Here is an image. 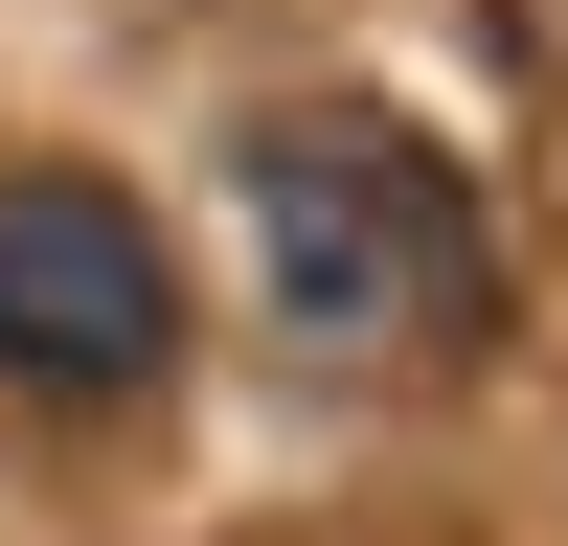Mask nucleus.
I'll return each instance as SVG.
<instances>
[{
	"instance_id": "f03ea898",
	"label": "nucleus",
	"mask_w": 568,
	"mask_h": 546,
	"mask_svg": "<svg viewBox=\"0 0 568 546\" xmlns=\"http://www.w3.org/2000/svg\"><path fill=\"white\" fill-rule=\"evenodd\" d=\"M160 342H182L160 205L91 160H23L0 182V387H160Z\"/></svg>"
},
{
	"instance_id": "f257e3e1",
	"label": "nucleus",
	"mask_w": 568,
	"mask_h": 546,
	"mask_svg": "<svg viewBox=\"0 0 568 546\" xmlns=\"http://www.w3.org/2000/svg\"><path fill=\"white\" fill-rule=\"evenodd\" d=\"M251 228H273V318L318 364H409L478 318V182L409 114L318 91V114H251Z\"/></svg>"
}]
</instances>
